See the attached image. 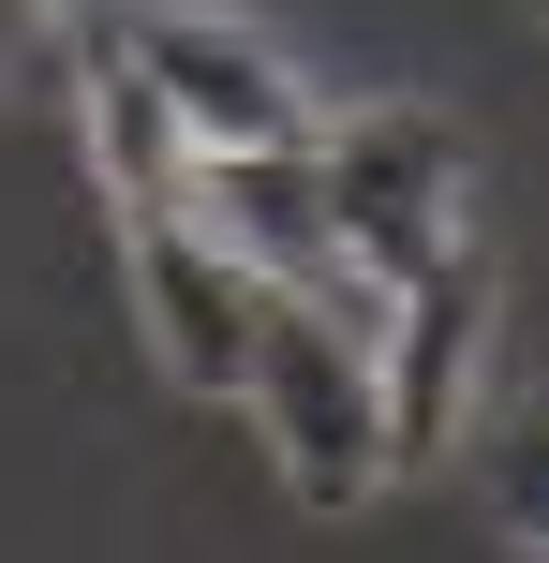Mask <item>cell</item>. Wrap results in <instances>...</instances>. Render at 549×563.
<instances>
[{
    "label": "cell",
    "instance_id": "2",
    "mask_svg": "<svg viewBox=\"0 0 549 563\" xmlns=\"http://www.w3.org/2000/svg\"><path fill=\"white\" fill-rule=\"evenodd\" d=\"M253 400H267V430H283L297 505H356V489L386 475V386H372V341H342L327 311H297V297L253 311Z\"/></svg>",
    "mask_w": 549,
    "mask_h": 563
},
{
    "label": "cell",
    "instance_id": "8",
    "mask_svg": "<svg viewBox=\"0 0 549 563\" xmlns=\"http://www.w3.org/2000/svg\"><path fill=\"white\" fill-rule=\"evenodd\" d=\"M491 489H505V519H520V534L549 549V400H535V416L491 445Z\"/></svg>",
    "mask_w": 549,
    "mask_h": 563
},
{
    "label": "cell",
    "instance_id": "5",
    "mask_svg": "<svg viewBox=\"0 0 549 563\" xmlns=\"http://www.w3.org/2000/svg\"><path fill=\"white\" fill-rule=\"evenodd\" d=\"M119 45H134V75L178 104L194 148H312V104L283 89V59L238 45L223 15H119Z\"/></svg>",
    "mask_w": 549,
    "mask_h": 563
},
{
    "label": "cell",
    "instance_id": "3",
    "mask_svg": "<svg viewBox=\"0 0 549 563\" xmlns=\"http://www.w3.org/2000/svg\"><path fill=\"white\" fill-rule=\"evenodd\" d=\"M312 178H327V223H342V253L372 267V297H402L416 267L461 253V134H446V119L386 104V119H356V134H327V148H312Z\"/></svg>",
    "mask_w": 549,
    "mask_h": 563
},
{
    "label": "cell",
    "instance_id": "6",
    "mask_svg": "<svg viewBox=\"0 0 549 563\" xmlns=\"http://www.w3.org/2000/svg\"><path fill=\"white\" fill-rule=\"evenodd\" d=\"M475 341H491V267L446 253L402 282V311H386V460H446V430H461V386H475Z\"/></svg>",
    "mask_w": 549,
    "mask_h": 563
},
{
    "label": "cell",
    "instance_id": "4",
    "mask_svg": "<svg viewBox=\"0 0 549 563\" xmlns=\"http://www.w3.org/2000/svg\"><path fill=\"white\" fill-rule=\"evenodd\" d=\"M134 297H149V341H164V371H178L194 400H238V386H253V311H267V282L238 267L194 208L134 223Z\"/></svg>",
    "mask_w": 549,
    "mask_h": 563
},
{
    "label": "cell",
    "instance_id": "1",
    "mask_svg": "<svg viewBox=\"0 0 549 563\" xmlns=\"http://www.w3.org/2000/svg\"><path fill=\"white\" fill-rule=\"evenodd\" d=\"M194 223L223 238V253L253 267L267 297L327 311L342 341H372V356H386V311H402V297H372V267L342 253V223H327V178H312V148H194Z\"/></svg>",
    "mask_w": 549,
    "mask_h": 563
},
{
    "label": "cell",
    "instance_id": "7",
    "mask_svg": "<svg viewBox=\"0 0 549 563\" xmlns=\"http://www.w3.org/2000/svg\"><path fill=\"white\" fill-rule=\"evenodd\" d=\"M0 89H15V104L75 89V15H59V0H0Z\"/></svg>",
    "mask_w": 549,
    "mask_h": 563
}]
</instances>
